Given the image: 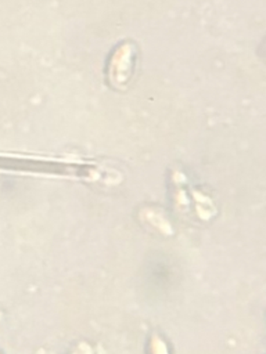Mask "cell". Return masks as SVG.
<instances>
[{
	"label": "cell",
	"instance_id": "obj_1",
	"mask_svg": "<svg viewBox=\"0 0 266 354\" xmlns=\"http://www.w3.org/2000/svg\"><path fill=\"white\" fill-rule=\"evenodd\" d=\"M134 44L126 41L121 44L108 62V79L112 86L122 87L129 82L134 69Z\"/></svg>",
	"mask_w": 266,
	"mask_h": 354
}]
</instances>
